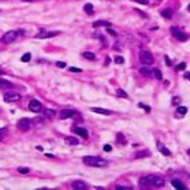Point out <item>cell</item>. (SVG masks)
Wrapping results in <instances>:
<instances>
[{"instance_id":"cell-1","label":"cell","mask_w":190,"mask_h":190,"mask_svg":"<svg viewBox=\"0 0 190 190\" xmlns=\"http://www.w3.org/2000/svg\"><path fill=\"white\" fill-rule=\"evenodd\" d=\"M140 187H163L165 180L160 176H155V175H148L139 179Z\"/></svg>"},{"instance_id":"cell-2","label":"cell","mask_w":190,"mask_h":190,"mask_svg":"<svg viewBox=\"0 0 190 190\" xmlns=\"http://www.w3.org/2000/svg\"><path fill=\"white\" fill-rule=\"evenodd\" d=\"M82 162L85 163V165L92 166V167H105V166H108L107 160L99 158V156H84Z\"/></svg>"},{"instance_id":"cell-3","label":"cell","mask_w":190,"mask_h":190,"mask_svg":"<svg viewBox=\"0 0 190 190\" xmlns=\"http://www.w3.org/2000/svg\"><path fill=\"white\" fill-rule=\"evenodd\" d=\"M139 61L143 65H150L153 63V56L149 51H140L139 53Z\"/></svg>"},{"instance_id":"cell-4","label":"cell","mask_w":190,"mask_h":190,"mask_svg":"<svg viewBox=\"0 0 190 190\" xmlns=\"http://www.w3.org/2000/svg\"><path fill=\"white\" fill-rule=\"evenodd\" d=\"M19 37V31H16V30H10V31H7L3 36V43H6V44H9V43H13L16 38Z\"/></svg>"},{"instance_id":"cell-5","label":"cell","mask_w":190,"mask_h":190,"mask_svg":"<svg viewBox=\"0 0 190 190\" xmlns=\"http://www.w3.org/2000/svg\"><path fill=\"white\" fill-rule=\"evenodd\" d=\"M31 126H33V122H31V119H28V118H21V119H19V122H17V128H19L20 130H28Z\"/></svg>"},{"instance_id":"cell-6","label":"cell","mask_w":190,"mask_h":190,"mask_svg":"<svg viewBox=\"0 0 190 190\" xmlns=\"http://www.w3.org/2000/svg\"><path fill=\"white\" fill-rule=\"evenodd\" d=\"M28 109L31 112H41L43 111V105H41V102L37 101V99H31V101L28 102Z\"/></svg>"},{"instance_id":"cell-7","label":"cell","mask_w":190,"mask_h":190,"mask_svg":"<svg viewBox=\"0 0 190 190\" xmlns=\"http://www.w3.org/2000/svg\"><path fill=\"white\" fill-rule=\"evenodd\" d=\"M170 31H172V34H173V36H175V37L177 38V40H180V41H186V40H187V34L182 31L180 28L172 27V28H170Z\"/></svg>"},{"instance_id":"cell-8","label":"cell","mask_w":190,"mask_h":190,"mask_svg":"<svg viewBox=\"0 0 190 190\" xmlns=\"http://www.w3.org/2000/svg\"><path fill=\"white\" fill-rule=\"evenodd\" d=\"M20 98H21V95H20L19 92L11 91V92H6L5 97H3V99H5L6 102H16V101H19Z\"/></svg>"},{"instance_id":"cell-9","label":"cell","mask_w":190,"mask_h":190,"mask_svg":"<svg viewBox=\"0 0 190 190\" xmlns=\"http://www.w3.org/2000/svg\"><path fill=\"white\" fill-rule=\"evenodd\" d=\"M58 34H60V31H46V30L43 28L41 31L37 33L36 37L37 38H50V37H54V36H58Z\"/></svg>"},{"instance_id":"cell-10","label":"cell","mask_w":190,"mask_h":190,"mask_svg":"<svg viewBox=\"0 0 190 190\" xmlns=\"http://www.w3.org/2000/svg\"><path fill=\"white\" fill-rule=\"evenodd\" d=\"M75 115H78V112L74 111V109H63V111L60 112V118L61 119H68V118H72Z\"/></svg>"},{"instance_id":"cell-11","label":"cell","mask_w":190,"mask_h":190,"mask_svg":"<svg viewBox=\"0 0 190 190\" xmlns=\"http://www.w3.org/2000/svg\"><path fill=\"white\" fill-rule=\"evenodd\" d=\"M72 132H74L75 135H79L81 138H88V132H87V129L85 128H81V126H75V128H72Z\"/></svg>"},{"instance_id":"cell-12","label":"cell","mask_w":190,"mask_h":190,"mask_svg":"<svg viewBox=\"0 0 190 190\" xmlns=\"http://www.w3.org/2000/svg\"><path fill=\"white\" fill-rule=\"evenodd\" d=\"M72 189H75V190H85V189H88V185H87L85 182H82V180H75L74 183H72Z\"/></svg>"},{"instance_id":"cell-13","label":"cell","mask_w":190,"mask_h":190,"mask_svg":"<svg viewBox=\"0 0 190 190\" xmlns=\"http://www.w3.org/2000/svg\"><path fill=\"white\" fill-rule=\"evenodd\" d=\"M91 111L95 114H101V115H111L112 111L109 109H104V108H91Z\"/></svg>"},{"instance_id":"cell-14","label":"cell","mask_w":190,"mask_h":190,"mask_svg":"<svg viewBox=\"0 0 190 190\" xmlns=\"http://www.w3.org/2000/svg\"><path fill=\"white\" fill-rule=\"evenodd\" d=\"M94 27H109L111 26V23H108V21H105V20H97V21H94L92 23Z\"/></svg>"},{"instance_id":"cell-15","label":"cell","mask_w":190,"mask_h":190,"mask_svg":"<svg viewBox=\"0 0 190 190\" xmlns=\"http://www.w3.org/2000/svg\"><path fill=\"white\" fill-rule=\"evenodd\" d=\"M0 88L10 89V88H13V84L10 82V81H6V79H0Z\"/></svg>"},{"instance_id":"cell-16","label":"cell","mask_w":190,"mask_h":190,"mask_svg":"<svg viewBox=\"0 0 190 190\" xmlns=\"http://www.w3.org/2000/svg\"><path fill=\"white\" fill-rule=\"evenodd\" d=\"M172 186L175 189H179V190H186V186L182 183L180 180H172Z\"/></svg>"},{"instance_id":"cell-17","label":"cell","mask_w":190,"mask_h":190,"mask_svg":"<svg viewBox=\"0 0 190 190\" xmlns=\"http://www.w3.org/2000/svg\"><path fill=\"white\" fill-rule=\"evenodd\" d=\"M139 71H140V74L143 75V77H152V70L148 68V67H142Z\"/></svg>"},{"instance_id":"cell-18","label":"cell","mask_w":190,"mask_h":190,"mask_svg":"<svg viewBox=\"0 0 190 190\" xmlns=\"http://www.w3.org/2000/svg\"><path fill=\"white\" fill-rule=\"evenodd\" d=\"M158 148H159V150H160L162 155H165V156H170V150H169L167 148H165L162 143H158Z\"/></svg>"},{"instance_id":"cell-19","label":"cell","mask_w":190,"mask_h":190,"mask_svg":"<svg viewBox=\"0 0 190 190\" xmlns=\"http://www.w3.org/2000/svg\"><path fill=\"white\" fill-rule=\"evenodd\" d=\"M165 17V19H172L173 17V11H172L170 9H165V10H162V13H160Z\"/></svg>"},{"instance_id":"cell-20","label":"cell","mask_w":190,"mask_h":190,"mask_svg":"<svg viewBox=\"0 0 190 190\" xmlns=\"http://www.w3.org/2000/svg\"><path fill=\"white\" fill-rule=\"evenodd\" d=\"M57 112L54 111V109H44V116L46 118H48V119H51V118H54L56 116Z\"/></svg>"},{"instance_id":"cell-21","label":"cell","mask_w":190,"mask_h":190,"mask_svg":"<svg viewBox=\"0 0 190 190\" xmlns=\"http://www.w3.org/2000/svg\"><path fill=\"white\" fill-rule=\"evenodd\" d=\"M65 142H67L68 145H78L79 143V140L75 139V138H72V136H67V138H65Z\"/></svg>"},{"instance_id":"cell-22","label":"cell","mask_w":190,"mask_h":190,"mask_svg":"<svg viewBox=\"0 0 190 190\" xmlns=\"http://www.w3.org/2000/svg\"><path fill=\"white\" fill-rule=\"evenodd\" d=\"M84 57H85V58H87V60H95V54H94V53H91V51H85V53H84L82 54Z\"/></svg>"},{"instance_id":"cell-23","label":"cell","mask_w":190,"mask_h":190,"mask_svg":"<svg viewBox=\"0 0 190 190\" xmlns=\"http://www.w3.org/2000/svg\"><path fill=\"white\" fill-rule=\"evenodd\" d=\"M116 142H118V143H122V145H125L126 143V140H125V136H124V135L122 134H118L116 135Z\"/></svg>"},{"instance_id":"cell-24","label":"cell","mask_w":190,"mask_h":190,"mask_svg":"<svg viewBox=\"0 0 190 190\" xmlns=\"http://www.w3.org/2000/svg\"><path fill=\"white\" fill-rule=\"evenodd\" d=\"M143 156H150V152H149V150H145V152H136L135 153V158H143Z\"/></svg>"},{"instance_id":"cell-25","label":"cell","mask_w":190,"mask_h":190,"mask_svg":"<svg viewBox=\"0 0 190 190\" xmlns=\"http://www.w3.org/2000/svg\"><path fill=\"white\" fill-rule=\"evenodd\" d=\"M84 10H85L88 14H92L94 13V7H92V5H91V3H87V5L84 6Z\"/></svg>"},{"instance_id":"cell-26","label":"cell","mask_w":190,"mask_h":190,"mask_svg":"<svg viewBox=\"0 0 190 190\" xmlns=\"http://www.w3.org/2000/svg\"><path fill=\"white\" fill-rule=\"evenodd\" d=\"M187 114V108L186 107H177V115H186Z\"/></svg>"},{"instance_id":"cell-27","label":"cell","mask_w":190,"mask_h":190,"mask_svg":"<svg viewBox=\"0 0 190 190\" xmlns=\"http://www.w3.org/2000/svg\"><path fill=\"white\" fill-rule=\"evenodd\" d=\"M152 75H155V78L156 79H162V72H160V70H152Z\"/></svg>"},{"instance_id":"cell-28","label":"cell","mask_w":190,"mask_h":190,"mask_svg":"<svg viewBox=\"0 0 190 190\" xmlns=\"http://www.w3.org/2000/svg\"><path fill=\"white\" fill-rule=\"evenodd\" d=\"M116 95H118V97H122V98H129L128 94H126L124 89H118V91H116Z\"/></svg>"},{"instance_id":"cell-29","label":"cell","mask_w":190,"mask_h":190,"mask_svg":"<svg viewBox=\"0 0 190 190\" xmlns=\"http://www.w3.org/2000/svg\"><path fill=\"white\" fill-rule=\"evenodd\" d=\"M30 60H31V54H30V53H26V54L21 57V61H23V63H27V61H30Z\"/></svg>"},{"instance_id":"cell-30","label":"cell","mask_w":190,"mask_h":190,"mask_svg":"<svg viewBox=\"0 0 190 190\" xmlns=\"http://www.w3.org/2000/svg\"><path fill=\"white\" fill-rule=\"evenodd\" d=\"M7 134V128H0V140L5 139V135Z\"/></svg>"},{"instance_id":"cell-31","label":"cell","mask_w":190,"mask_h":190,"mask_svg":"<svg viewBox=\"0 0 190 190\" xmlns=\"http://www.w3.org/2000/svg\"><path fill=\"white\" fill-rule=\"evenodd\" d=\"M116 190H132L130 186H116Z\"/></svg>"},{"instance_id":"cell-32","label":"cell","mask_w":190,"mask_h":190,"mask_svg":"<svg viewBox=\"0 0 190 190\" xmlns=\"http://www.w3.org/2000/svg\"><path fill=\"white\" fill-rule=\"evenodd\" d=\"M19 173H21V175H27L28 169L27 167H19Z\"/></svg>"},{"instance_id":"cell-33","label":"cell","mask_w":190,"mask_h":190,"mask_svg":"<svg viewBox=\"0 0 190 190\" xmlns=\"http://www.w3.org/2000/svg\"><path fill=\"white\" fill-rule=\"evenodd\" d=\"M115 63H116V64H124V58L119 57V56H116L115 57Z\"/></svg>"},{"instance_id":"cell-34","label":"cell","mask_w":190,"mask_h":190,"mask_svg":"<svg viewBox=\"0 0 190 190\" xmlns=\"http://www.w3.org/2000/svg\"><path fill=\"white\" fill-rule=\"evenodd\" d=\"M172 104H173V105H177V104H180V98L175 97L173 99H172Z\"/></svg>"},{"instance_id":"cell-35","label":"cell","mask_w":190,"mask_h":190,"mask_svg":"<svg viewBox=\"0 0 190 190\" xmlns=\"http://www.w3.org/2000/svg\"><path fill=\"white\" fill-rule=\"evenodd\" d=\"M104 150H105V152H111L112 146H111V145H104Z\"/></svg>"},{"instance_id":"cell-36","label":"cell","mask_w":190,"mask_h":190,"mask_svg":"<svg viewBox=\"0 0 190 190\" xmlns=\"http://www.w3.org/2000/svg\"><path fill=\"white\" fill-rule=\"evenodd\" d=\"M70 71H71V72H81L82 70H81V68H75V67H71Z\"/></svg>"},{"instance_id":"cell-37","label":"cell","mask_w":190,"mask_h":190,"mask_svg":"<svg viewBox=\"0 0 190 190\" xmlns=\"http://www.w3.org/2000/svg\"><path fill=\"white\" fill-rule=\"evenodd\" d=\"M136 3H142V5H148L149 3V0H135Z\"/></svg>"},{"instance_id":"cell-38","label":"cell","mask_w":190,"mask_h":190,"mask_svg":"<svg viewBox=\"0 0 190 190\" xmlns=\"http://www.w3.org/2000/svg\"><path fill=\"white\" fill-rule=\"evenodd\" d=\"M185 68H186V64H185V63L179 64V67H177V70H185Z\"/></svg>"},{"instance_id":"cell-39","label":"cell","mask_w":190,"mask_h":190,"mask_svg":"<svg viewBox=\"0 0 190 190\" xmlns=\"http://www.w3.org/2000/svg\"><path fill=\"white\" fill-rule=\"evenodd\" d=\"M57 67H60V68H64V67H65V63H61V61H58V63H57Z\"/></svg>"},{"instance_id":"cell-40","label":"cell","mask_w":190,"mask_h":190,"mask_svg":"<svg viewBox=\"0 0 190 190\" xmlns=\"http://www.w3.org/2000/svg\"><path fill=\"white\" fill-rule=\"evenodd\" d=\"M108 33H109V34H112V36H115V37H116V36H118V34H116V33L114 31V30H111V28H109V27H108Z\"/></svg>"},{"instance_id":"cell-41","label":"cell","mask_w":190,"mask_h":190,"mask_svg":"<svg viewBox=\"0 0 190 190\" xmlns=\"http://www.w3.org/2000/svg\"><path fill=\"white\" fill-rule=\"evenodd\" d=\"M139 107H140V108H145V109H146V111H150V109H149V107H146V105H145V104H139Z\"/></svg>"},{"instance_id":"cell-42","label":"cell","mask_w":190,"mask_h":190,"mask_svg":"<svg viewBox=\"0 0 190 190\" xmlns=\"http://www.w3.org/2000/svg\"><path fill=\"white\" fill-rule=\"evenodd\" d=\"M165 63H166L167 65H172V61L169 60V58H167V57H165Z\"/></svg>"},{"instance_id":"cell-43","label":"cell","mask_w":190,"mask_h":190,"mask_svg":"<svg viewBox=\"0 0 190 190\" xmlns=\"http://www.w3.org/2000/svg\"><path fill=\"white\" fill-rule=\"evenodd\" d=\"M186 78H189V79H190V71L187 72V74H186Z\"/></svg>"},{"instance_id":"cell-44","label":"cell","mask_w":190,"mask_h":190,"mask_svg":"<svg viewBox=\"0 0 190 190\" xmlns=\"http://www.w3.org/2000/svg\"><path fill=\"white\" fill-rule=\"evenodd\" d=\"M21 2H34V0H21Z\"/></svg>"},{"instance_id":"cell-45","label":"cell","mask_w":190,"mask_h":190,"mask_svg":"<svg viewBox=\"0 0 190 190\" xmlns=\"http://www.w3.org/2000/svg\"><path fill=\"white\" fill-rule=\"evenodd\" d=\"M5 74V71H0V75H3Z\"/></svg>"},{"instance_id":"cell-46","label":"cell","mask_w":190,"mask_h":190,"mask_svg":"<svg viewBox=\"0 0 190 190\" xmlns=\"http://www.w3.org/2000/svg\"><path fill=\"white\" fill-rule=\"evenodd\" d=\"M187 10H189V11H190V5H189V7H187Z\"/></svg>"},{"instance_id":"cell-47","label":"cell","mask_w":190,"mask_h":190,"mask_svg":"<svg viewBox=\"0 0 190 190\" xmlns=\"http://www.w3.org/2000/svg\"><path fill=\"white\" fill-rule=\"evenodd\" d=\"M189 153H190V150H189Z\"/></svg>"}]
</instances>
